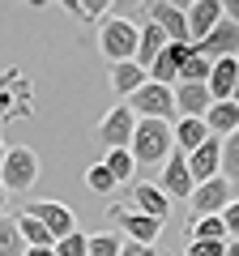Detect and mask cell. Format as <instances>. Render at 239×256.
<instances>
[{
  "label": "cell",
  "instance_id": "cell-9",
  "mask_svg": "<svg viewBox=\"0 0 239 256\" xmlns=\"http://www.w3.org/2000/svg\"><path fill=\"white\" fill-rule=\"evenodd\" d=\"M188 56H192V47H184V43H166L162 52H158V60L146 68V77H150L154 86H171V90H175V82H180V64H184Z\"/></svg>",
  "mask_w": 239,
  "mask_h": 256
},
{
  "label": "cell",
  "instance_id": "cell-5",
  "mask_svg": "<svg viewBox=\"0 0 239 256\" xmlns=\"http://www.w3.org/2000/svg\"><path fill=\"white\" fill-rule=\"evenodd\" d=\"M226 196H230V184L222 180V175H214V180H205V184H192V196H188L192 214H188V222L192 218H222Z\"/></svg>",
  "mask_w": 239,
  "mask_h": 256
},
{
  "label": "cell",
  "instance_id": "cell-34",
  "mask_svg": "<svg viewBox=\"0 0 239 256\" xmlns=\"http://www.w3.org/2000/svg\"><path fill=\"white\" fill-rule=\"evenodd\" d=\"M26 256H56V248H26Z\"/></svg>",
  "mask_w": 239,
  "mask_h": 256
},
{
  "label": "cell",
  "instance_id": "cell-17",
  "mask_svg": "<svg viewBox=\"0 0 239 256\" xmlns=\"http://www.w3.org/2000/svg\"><path fill=\"white\" fill-rule=\"evenodd\" d=\"M235 82H239V60H214L205 90H210V98H214V102H230V90H235Z\"/></svg>",
  "mask_w": 239,
  "mask_h": 256
},
{
  "label": "cell",
  "instance_id": "cell-8",
  "mask_svg": "<svg viewBox=\"0 0 239 256\" xmlns=\"http://www.w3.org/2000/svg\"><path fill=\"white\" fill-rule=\"evenodd\" d=\"M132 128H137V116L128 111V102H120V107H111L107 116H102L98 137H102V146H107V150H128Z\"/></svg>",
  "mask_w": 239,
  "mask_h": 256
},
{
  "label": "cell",
  "instance_id": "cell-4",
  "mask_svg": "<svg viewBox=\"0 0 239 256\" xmlns=\"http://www.w3.org/2000/svg\"><path fill=\"white\" fill-rule=\"evenodd\" d=\"M128 111H132L137 120H162V124H175V94H171V86L146 82V86L128 98Z\"/></svg>",
  "mask_w": 239,
  "mask_h": 256
},
{
  "label": "cell",
  "instance_id": "cell-32",
  "mask_svg": "<svg viewBox=\"0 0 239 256\" xmlns=\"http://www.w3.org/2000/svg\"><path fill=\"white\" fill-rule=\"evenodd\" d=\"M222 226H226V239H239V196L226 201V210H222Z\"/></svg>",
  "mask_w": 239,
  "mask_h": 256
},
{
  "label": "cell",
  "instance_id": "cell-24",
  "mask_svg": "<svg viewBox=\"0 0 239 256\" xmlns=\"http://www.w3.org/2000/svg\"><path fill=\"white\" fill-rule=\"evenodd\" d=\"M102 166L111 171V180H116V184H128L132 175H137V162H132V154H128V150H107Z\"/></svg>",
  "mask_w": 239,
  "mask_h": 256
},
{
  "label": "cell",
  "instance_id": "cell-10",
  "mask_svg": "<svg viewBox=\"0 0 239 256\" xmlns=\"http://www.w3.org/2000/svg\"><path fill=\"white\" fill-rule=\"evenodd\" d=\"M26 214L43 222L52 239H64V235H73V230H77V218H73V210H68V205H60V201H34Z\"/></svg>",
  "mask_w": 239,
  "mask_h": 256
},
{
  "label": "cell",
  "instance_id": "cell-22",
  "mask_svg": "<svg viewBox=\"0 0 239 256\" xmlns=\"http://www.w3.org/2000/svg\"><path fill=\"white\" fill-rule=\"evenodd\" d=\"M13 222H18V230H22V244H26V248H52V244H56V239L47 235V226H43L38 218H30L26 210H22Z\"/></svg>",
  "mask_w": 239,
  "mask_h": 256
},
{
  "label": "cell",
  "instance_id": "cell-21",
  "mask_svg": "<svg viewBox=\"0 0 239 256\" xmlns=\"http://www.w3.org/2000/svg\"><path fill=\"white\" fill-rule=\"evenodd\" d=\"M205 128H210V137H230L239 128V107L235 102H214L205 111Z\"/></svg>",
  "mask_w": 239,
  "mask_h": 256
},
{
  "label": "cell",
  "instance_id": "cell-12",
  "mask_svg": "<svg viewBox=\"0 0 239 256\" xmlns=\"http://www.w3.org/2000/svg\"><path fill=\"white\" fill-rule=\"evenodd\" d=\"M188 175H192V184H205L214 175H222V137H210L205 146H196L188 154Z\"/></svg>",
  "mask_w": 239,
  "mask_h": 256
},
{
  "label": "cell",
  "instance_id": "cell-35",
  "mask_svg": "<svg viewBox=\"0 0 239 256\" xmlns=\"http://www.w3.org/2000/svg\"><path fill=\"white\" fill-rule=\"evenodd\" d=\"M222 256H239V239H226V252Z\"/></svg>",
  "mask_w": 239,
  "mask_h": 256
},
{
  "label": "cell",
  "instance_id": "cell-19",
  "mask_svg": "<svg viewBox=\"0 0 239 256\" xmlns=\"http://www.w3.org/2000/svg\"><path fill=\"white\" fill-rule=\"evenodd\" d=\"M166 47V34L154 26V22H146V26H137V56H132V64H141V68H150V64L158 60V52Z\"/></svg>",
  "mask_w": 239,
  "mask_h": 256
},
{
  "label": "cell",
  "instance_id": "cell-29",
  "mask_svg": "<svg viewBox=\"0 0 239 256\" xmlns=\"http://www.w3.org/2000/svg\"><path fill=\"white\" fill-rule=\"evenodd\" d=\"M64 9L73 13V18H82V22H98V18L111 13V4H102V0H94V4H86V0H68Z\"/></svg>",
  "mask_w": 239,
  "mask_h": 256
},
{
  "label": "cell",
  "instance_id": "cell-13",
  "mask_svg": "<svg viewBox=\"0 0 239 256\" xmlns=\"http://www.w3.org/2000/svg\"><path fill=\"white\" fill-rule=\"evenodd\" d=\"M171 94H175V116H180V120H205V111L214 107V98H210V90H205V86L180 82Z\"/></svg>",
  "mask_w": 239,
  "mask_h": 256
},
{
  "label": "cell",
  "instance_id": "cell-6",
  "mask_svg": "<svg viewBox=\"0 0 239 256\" xmlns=\"http://www.w3.org/2000/svg\"><path fill=\"white\" fill-rule=\"evenodd\" d=\"M192 56H201V60H235L239 56V26L222 18L201 43H192Z\"/></svg>",
  "mask_w": 239,
  "mask_h": 256
},
{
  "label": "cell",
  "instance_id": "cell-7",
  "mask_svg": "<svg viewBox=\"0 0 239 256\" xmlns=\"http://www.w3.org/2000/svg\"><path fill=\"white\" fill-rule=\"evenodd\" d=\"M107 218L124 226L128 244H146V248H154V244H158V235H162V222L146 218V214H137V210H124V205H111V210H107Z\"/></svg>",
  "mask_w": 239,
  "mask_h": 256
},
{
  "label": "cell",
  "instance_id": "cell-25",
  "mask_svg": "<svg viewBox=\"0 0 239 256\" xmlns=\"http://www.w3.org/2000/svg\"><path fill=\"white\" fill-rule=\"evenodd\" d=\"M222 180L239 184V128L230 137H222Z\"/></svg>",
  "mask_w": 239,
  "mask_h": 256
},
{
  "label": "cell",
  "instance_id": "cell-31",
  "mask_svg": "<svg viewBox=\"0 0 239 256\" xmlns=\"http://www.w3.org/2000/svg\"><path fill=\"white\" fill-rule=\"evenodd\" d=\"M226 244H205V239H184V256H222Z\"/></svg>",
  "mask_w": 239,
  "mask_h": 256
},
{
  "label": "cell",
  "instance_id": "cell-11",
  "mask_svg": "<svg viewBox=\"0 0 239 256\" xmlns=\"http://www.w3.org/2000/svg\"><path fill=\"white\" fill-rule=\"evenodd\" d=\"M150 22L166 34V43H184L192 47L188 38V18H184V4H150Z\"/></svg>",
  "mask_w": 239,
  "mask_h": 256
},
{
  "label": "cell",
  "instance_id": "cell-38",
  "mask_svg": "<svg viewBox=\"0 0 239 256\" xmlns=\"http://www.w3.org/2000/svg\"><path fill=\"white\" fill-rule=\"evenodd\" d=\"M0 162H4V146H0Z\"/></svg>",
  "mask_w": 239,
  "mask_h": 256
},
{
  "label": "cell",
  "instance_id": "cell-37",
  "mask_svg": "<svg viewBox=\"0 0 239 256\" xmlns=\"http://www.w3.org/2000/svg\"><path fill=\"white\" fill-rule=\"evenodd\" d=\"M230 102H235V107H239V82H235V90H230Z\"/></svg>",
  "mask_w": 239,
  "mask_h": 256
},
{
  "label": "cell",
  "instance_id": "cell-18",
  "mask_svg": "<svg viewBox=\"0 0 239 256\" xmlns=\"http://www.w3.org/2000/svg\"><path fill=\"white\" fill-rule=\"evenodd\" d=\"M171 137H175V150L188 158L196 146L210 141V128H205V120H175V124H171Z\"/></svg>",
  "mask_w": 239,
  "mask_h": 256
},
{
  "label": "cell",
  "instance_id": "cell-30",
  "mask_svg": "<svg viewBox=\"0 0 239 256\" xmlns=\"http://www.w3.org/2000/svg\"><path fill=\"white\" fill-rule=\"evenodd\" d=\"M120 235H90V252L86 256H120Z\"/></svg>",
  "mask_w": 239,
  "mask_h": 256
},
{
  "label": "cell",
  "instance_id": "cell-20",
  "mask_svg": "<svg viewBox=\"0 0 239 256\" xmlns=\"http://www.w3.org/2000/svg\"><path fill=\"white\" fill-rule=\"evenodd\" d=\"M146 82H150V77H146V68H141V64H132V60L111 64V90L124 94V98H132V94H137Z\"/></svg>",
  "mask_w": 239,
  "mask_h": 256
},
{
  "label": "cell",
  "instance_id": "cell-1",
  "mask_svg": "<svg viewBox=\"0 0 239 256\" xmlns=\"http://www.w3.org/2000/svg\"><path fill=\"white\" fill-rule=\"evenodd\" d=\"M128 154L137 166H158L175 154V137H171V124L162 120H137L132 128V141H128Z\"/></svg>",
  "mask_w": 239,
  "mask_h": 256
},
{
  "label": "cell",
  "instance_id": "cell-3",
  "mask_svg": "<svg viewBox=\"0 0 239 256\" xmlns=\"http://www.w3.org/2000/svg\"><path fill=\"white\" fill-rule=\"evenodd\" d=\"M38 180V154L30 146H18V150H4V162H0V184L4 192H30Z\"/></svg>",
  "mask_w": 239,
  "mask_h": 256
},
{
  "label": "cell",
  "instance_id": "cell-14",
  "mask_svg": "<svg viewBox=\"0 0 239 256\" xmlns=\"http://www.w3.org/2000/svg\"><path fill=\"white\" fill-rule=\"evenodd\" d=\"M158 188H162V196H166V201H171V196H192V175H188V158L180 154V150H175V154L162 162V184H158Z\"/></svg>",
  "mask_w": 239,
  "mask_h": 256
},
{
  "label": "cell",
  "instance_id": "cell-39",
  "mask_svg": "<svg viewBox=\"0 0 239 256\" xmlns=\"http://www.w3.org/2000/svg\"><path fill=\"white\" fill-rule=\"evenodd\" d=\"M235 60H239V56H235Z\"/></svg>",
  "mask_w": 239,
  "mask_h": 256
},
{
  "label": "cell",
  "instance_id": "cell-27",
  "mask_svg": "<svg viewBox=\"0 0 239 256\" xmlns=\"http://www.w3.org/2000/svg\"><path fill=\"white\" fill-rule=\"evenodd\" d=\"M86 188H90V192H98V196H107V192H116L120 184L111 180V171H107L102 162H90V171H86Z\"/></svg>",
  "mask_w": 239,
  "mask_h": 256
},
{
  "label": "cell",
  "instance_id": "cell-2",
  "mask_svg": "<svg viewBox=\"0 0 239 256\" xmlns=\"http://www.w3.org/2000/svg\"><path fill=\"white\" fill-rule=\"evenodd\" d=\"M98 52L111 64H124L137 56V22L124 18V13H107L98 26Z\"/></svg>",
  "mask_w": 239,
  "mask_h": 256
},
{
  "label": "cell",
  "instance_id": "cell-26",
  "mask_svg": "<svg viewBox=\"0 0 239 256\" xmlns=\"http://www.w3.org/2000/svg\"><path fill=\"white\" fill-rule=\"evenodd\" d=\"M0 256H26V244H22V230L13 218L0 214Z\"/></svg>",
  "mask_w": 239,
  "mask_h": 256
},
{
  "label": "cell",
  "instance_id": "cell-23",
  "mask_svg": "<svg viewBox=\"0 0 239 256\" xmlns=\"http://www.w3.org/2000/svg\"><path fill=\"white\" fill-rule=\"evenodd\" d=\"M184 239H205V244H226V226L222 218H192L184 230Z\"/></svg>",
  "mask_w": 239,
  "mask_h": 256
},
{
  "label": "cell",
  "instance_id": "cell-28",
  "mask_svg": "<svg viewBox=\"0 0 239 256\" xmlns=\"http://www.w3.org/2000/svg\"><path fill=\"white\" fill-rule=\"evenodd\" d=\"M56 256H86L90 252V235H82V230H73V235H64V239H56Z\"/></svg>",
  "mask_w": 239,
  "mask_h": 256
},
{
  "label": "cell",
  "instance_id": "cell-36",
  "mask_svg": "<svg viewBox=\"0 0 239 256\" xmlns=\"http://www.w3.org/2000/svg\"><path fill=\"white\" fill-rule=\"evenodd\" d=\"M4 205H9V192H4V184H0V214H4Z\"/></svg>",
  "mask_w": 239,
  "mask_h": 256
},
{
  "label": "cell",
  "instance_id": "cell-16",
  "mask_svg": "<svg viewBox=\"0 0 239 256\" xmlns=\"http://www.w3.org/2000/svg\"><path fill=\"white\" fill-rule=\"evenodd\" d=\"M184 18H188V38L201 43V38L222 22V4H218V0H196L192 9H184Z\"/></svg>",
  "mask_w": 239,
  "mask_h": 256
},
{
  "label": "cell",
  "instance_id": "cell-33",
  "mask_svg": "<svg viewBox=\"0 0 239 256\" xmlns=\"http://www.w3.org/2000/svg\"><path fill=\"white\" fill-rule=\"evenodd\" d=\"M120 256H158V248H146V244H120Z\"/></svg>",
  "mask_w": 239,
  "mask_h": 256
},
{
  "label": "cell",
  "instance_id": "cell-15",
  "mask_svg": "<svg viewBox=\"0 0 239 256\" xmlns=\"http://www.w3.org/2000/svg\"><path fill=\"white\" fill-rule=\"evenodd\" d=\"M132 210L146 214V218H154V222H162V226H166V218H171V201L162 196L158 184H137V188H132Z\"/></svg>",
  "mask_w": 239,
  "mask_h": 256
}]
</instances>
